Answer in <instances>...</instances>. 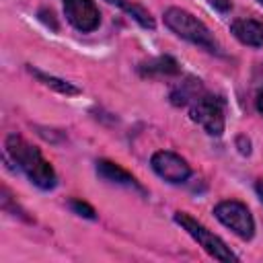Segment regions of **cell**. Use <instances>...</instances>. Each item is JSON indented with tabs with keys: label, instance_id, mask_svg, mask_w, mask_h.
I'll use <instances>...</instances> for the list:
<instances>
[{
	"label": "cell",
	"instance_id": "1",
	"mask_svg": "<svg viewBox=\"0 0 263 263\" xmlns=\"http://www.w3.org/2000/svg\"><path fill=\"white\" fill-rule=\"evenodd\" d=\"M4 160H10L16 164L21 173L39 189L49 191L58 185V175L51 166V162L41 154L39 148L31 146L23 136L8 134L4 140Z\"/></svg>",
	"mask_w": 263,
	"mask_h": 263
},
{
	"label": "cell",
	"instance_id": "2",
	"mask_svg": "<svg viewBox=\"0 0 263 263\" xmlns=\"http://www.w3.org/2000/svg\"><path fill=\"white\" fill-rule=\"evenodd\" d=\"M162 18H164V25L177 37H181V39H185V41H189V43H193V45H197V47H201L210 53H218V55L222 53L220 43L216 41L214 33L208 29V25L201 23L189 10H183L179 6H171V8L164 10Z\"/></svg>",
	"mask_w": 263,
	"mask_h": 263
},
{
	"label": "cell",
	"instance_id": "3",
	"mask_svg": "<svg viewBox=\"0 0 263 263\" xmlns=\"http://www.w3.org/2000/svg\"><path fill=\"white\" fill-rule=\"evenodd\" d=\"M175 222L210 255V257H214L216 261H222V263H234V261H238V257L230 251V247L220 238V236H216L212 230H208L203 224H199L195 218H191L187 212H175Z\"/></svg>",
	"mask_w": 263,
	"mask_h": 263
},
{
	"label": "cell",
	"instance_id": "4",
	"mask_svg": "<svg viewBox=\"0 0 263 263\" xmlns=\"http://www.w3.org/2000/svg\"><path fill=\"white\" fill-rule=\"evenodd\" d=\"M214 216L222 226H226L238 238L251 240L255 236V218L247 208V203L238 199H222L214 205Z\"/></svg>",
	"mask_w": 263,
	"mask_h": 263
},
{
	"label": "cell",
	"instance_id": "5",
	"mask_svg": "<svg viewBox=\"0 0 263 263\" xmlns=\"http://www.w3.org/2000/svg\"><path fill=\"white\" fill-rule=\"evenodd\" d=\"M189 117L205 129L208 136L220 138L226 127V117H224V103L222 99L201 92L191 105H189Z\"/></svg>",
	"mask_w": 263,
	"mask_h": 263
},
{
	"label": "cell",
	"instance_id": "6",
	"mask_svg": "<svg viewBox=\"0 0 263 263\" xmlns=\"http://www.w3.org/2000/svg\"><path fill=\"white\" fill-rule=\"evenodd\" d=\"M150 166L162 181L173 185L185 183L191 177V166L187 164V160L171 150H156L150 156Z\"/></svg>",
	"mask_w": 263,
	"mask_h": 263
},
{
	"label": "cell",
	"instance_id": "7",
	"mask_svg": "<svg viewBox=\"0 0 263 263\" xmlns=\"http://www.w3.org/2000/svg\"><path fill=\"white\" fill-rule=\"evenodd\" d=\"M66 21L80 33H92L101 25V12L92 0H62Z\"/></svg>",
	"mask_w": 263,
	"mask_h": 263
},
{
	"label": "cell",
	"instance_id": "8",
	"mask_svg": "<svg viewBox=\"0 0 263 263\" xmlns=\"http://www.w3.org/2000/svg\"><path fill=\"white\" fill-rule=\"evenodd\" d=\"M97 175H99L103 181L111 183V185H121V187H127V189H134V191L146 195V189L142 187V183H140L132 173H127L123 166H119V164L113 162V160H107V158L97 160Z\"/></svg>",
	"mask_w": 263,
	"mask_h": 263
},
{
	"label": "cell",
	"instance_id": "9",
	"mask_svg": "<svg viewBox=\"0 0 263 263\" xmlns=\"http://www.w3.org/2000/svg\"><path fill=\"white\" fill-rule=\"evenodd\" d=\"M230 33L236 41L247 47H263V25L253 18H234L230 23Z\"/></svg>",
	"mask_w": 263,
	"mask_h": 263
},
{
	"label": "cell",
	"instance_id": "10",
	"mask_svg": "<svg viewBox=\"0 0 263 263\" xmlns=\"http://www.w3.org/2000/svg\"><path fill=\"white\" fill-rule=\"evenodd\" d=\"M138 72L142 76H175L181 72L179 68V62L171 55H158V58H152L148 62H142L138 66Z\"/></svg>",
	"mask_w": 263,
	"mask_h": 263
},
{
	"label": "cell",
	"instance_id": "11",
	"mask_svg": "<svg viewBox=\"0 0 263 263\" xmlns=\"http://www.w3.org/2000/svg\"><path fill=\"white\" fill-rule=\"evenodd\" d=\"M107 4H113V6H117V8H121L125 14H129L142 29H148V31H154L156 29V23H154V18H152V14L144 8V6H140V4H136V2H132V0H105Z\"/></svg>",
	"mask_w": 263,
	"mask_h": 263
},
{
	"label": "cell",
	"instance_id": "12",
	"mask_svg": "<svg viewBox=\"0 0 263 263\" xmlns=\"http://www.w3.org/2000/svg\"><path fill=\"white\" fill-rule=\"evenodd\" d=\"M203 92L199 80H193V78H187L185 82H181L179 86H175L171 90V103L177 105V107H187L191 105L199 95Z\"/></svg>",
	"mask_w": 263,
	"mask_h": 263
},
{
	"label": "cell",
	"instance_id": "13",
	"mask_svg": "<svg viewBox=\"0 0 263 263\" xmlns=\"http://www.w3.org/2000/svg\"><path fill=\"white\" fill-rule=\"evenodd\" d=\"M27 70L39 80V82H43L45 86H49V88H53L55 92H60V95H66V97H74V95H80V88L76 86V84H72V82H68V80H64V78H58V76H51V74H47V72H41L39 68H33V66H27Z\"/></svg>",
	"mask_w": 263,
	"mask_h": 263
},
{
	"label": "cell",
	"instance_id": "14",
	"mask_svg": "<svg viewBox=\"0 0 263 263\" xmlns=\"http://www.w3.org/2000/svg\"><path fill=\"white\" fill-rule=\"evenodd\" d=\"M68 205H70V210H72L76 216L86 218V220H97V212H95V208H92L90 203H86V201L74 197V199L68 201Z\"/></svg>",
	"mask_w": 263,
	"mask_h": 263
},
{
	"label": "cell",
	"instance_id": "15",
	"mask_svg": "<svg viewBox=\"0 0 263 263\" xmlns=\"http://www.w3.org/2000/svg\"><path fill=\"white\" fill-rule=\"evenodd\" d=\"M39 18H41L47 27H51L53 31H58V23H55V18H53V12H51V10L41 8V10H39Z\"/></svg>",
	"mask_w": 263,
	"mask_h": 263
},
{
	"label": "cell",
	"instance_id": "16",
	"mask_svg": "<svg viewBox=\"0 0 263 263\" xmlns=\"http://www.w3.org/2000/svg\"><path fill=\"white\" fill-rule=\"evenodd\" d=\"M218 12H230L232 10V0H208Z\"/></svg>",
	"mask_w": 263,
	"mask_h": 263
},
{
	"label": "cell",
	"instance_id": "17",
	"mask_svg": "<svg viewBox=\"0 0 263 263\" xmlns=\"http://www.w3.org/2000/svg\"><path fill=\"white\" fill-rule=\"evenodd\" d=\"M236 146H238V152L240 154H251V142L247 136H236Z\"/></svg>",
	"mask_w": 263,
	"mask_h": 263
},
{
	"label": "cell",
	"instance_id": "18",
	"mask_svg": "<svg viewBox=\"0 0 263 263\" xmlns=\"http://www.w3.org/2000/svg\"><path fill=\"white\" fill-rule=\"evenodd\" d=\"M255 105H257V111L263 115V86L257 90V97H255Z\"/></svg>",
	"mask_w": 263,
	"mask_h": 263
},
{
	"label": "cell",
	"instance_id": "19",
	"mask_svg": "<svg viewBox=\"0 0 263 263\" xmlns=\"http://www.w3.org/2000/svg\"><path fill=\"white\" fill-rule=\"evenodd\" d=\"M255 191H257V195H259V199L263 201V179H259V181L255 183Z\"/></svg>",
	"mask_w": 263,
	"mask_h": 263
},
{
	"label": "cell",
	"instance_id": "20",
	"mask_svg": "<svg viewBox=\"0 0 263 263\" xmlns=\"http://www.w3.org/2000/svg\"><path fill=\"white\" fill-rule=\"evenodd\" d=\"M257 2H259V4H261V6H263V0H257Z\"/></svg>",
	"mask_w": 263,
	"mask_h": 263
}]
</instances>
